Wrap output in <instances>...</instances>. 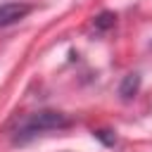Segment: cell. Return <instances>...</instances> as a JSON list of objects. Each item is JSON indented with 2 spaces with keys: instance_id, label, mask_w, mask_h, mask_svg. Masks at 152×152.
<instances>
[{
  "instance_id": "cell-3",
  "label": "cell",
  "mask_w": 152,
  "mask_h": 152,
  "mask_svg": "<svg viewBox=\"0 0 152 152\" xmlns=\"http://www.w3.org/2000/svg\"><path fill=\"white\" fill-rule=\"evenodd\" d=\"M135 88H138V76L135 74H128L126 81H124V86H121V95L124 97H131L135 93Z\"/></svg>"
},
{
  "instance_id": "cell-1",
  "label": "cell",
  "mask_w": 152,
  "mask_h": 152,
  "mask_svg": "<svg viewBox=\"0 0 152 152\" xmlns=\"http://www.w3.org/2000/svg\"><path fill=\"white\" fill-rule=\"evenodd\" d=\"M71 116L64 112H55V109H40V112H31L26 116H21L12 131V140L14 142H28L43 133H52V131H66L71 126Z\"/></svg>"
},
{
  "instance_id": "cell-2",
  "label": "cell",
  "mask_w": 152,
  "mask_h": 152,
  "mask_svg": "<svg viewBox=\"0 0 152 152\" xmlns=\"http://www.w3.org/2000/svg\"><path fill=\"white\" fill-rule=\"evenodd\" d=\"M28 12H31V5L26 2H0V28L21 21Z\"/></svg>"
}]
</instances>
